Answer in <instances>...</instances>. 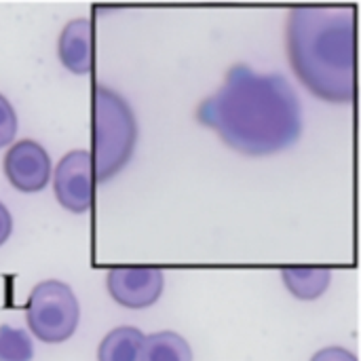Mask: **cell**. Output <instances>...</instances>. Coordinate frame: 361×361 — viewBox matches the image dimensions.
<instances>
[{
    "label": "cell",
    "instance_id": "6da1fadb",
    "mask_svg": "<svg viewBox=\"0 0 361 361\" xmlns=\"http://www.w3.org/2000/svg\"><path fill=\"white\" fill-rule=\"evenodd\" d=\"M197 121L222 144L243 157H273L298 144L302 106L292 82L281 74L256 72L237 63L220 89L201 102Z\"/></svg>",
    "mask_w": 361,
    "mask_h": 361
},
{
    "label": "cell",
    "instance_id": "7a4b0ae2",
    "mask_svg": "<svg viewBox=\"0 0 361 361\" xmlns=\"http://www.w3.org/2000/svg\"><path fill=\"white\" fill-rule=\"evenodd\" d=\"M286 51L292 72L311 95L334 106H349L355 102V6H294L286 21Z\"/></svg>",
    "mask_w": 361,
    "mask_h": 361
},
{
    "label": "cell",
    "instance_id": "3957f363",
    "mask_svg": "<svg viewBox=\"0 0 361 361\" xmlns=\"http://www.w3.org/2000/svg\"><path fill=\"white\" fill-rule=\"evenodd\" d=\"M137 144V121L129 102L106 85L91 91V157L95 180L108 182L131 161Z\"/></svg>",
    "mask_w": 361,
    "mask_h": 361
},
{
    "label": "cell",
    "instance_id": "277c9868",
    "mask_svg": "<svg viewBox=\"0 0 361 361\" xmlns=\"http://www.w3.org/2000/svg\"><path fill=\"white\" fill-rule=\"evenodd\" d=\"M25 322L34 338L47 345H59L76 332L80 305L68 283L47 279L32 288L25 305Z\"/></svg>",
    "mask_w": 361,
    "mask_h": 361
},
{
    "label": "cell",
    "instance_id": "5b68a950",
    "mask_svg": "<svg viewBox=\"0 0 361 361\" xmlns=\"http://www.w3.org/2000/svg\"><path fill=\"white\" fill-rule=\"evenodd\" d=\"M95 182V167L89 150L66 152L53 169L55 199L72 214H85L93 207Z\"/></svg>",
    "mask_w": 361,
    "mask_h": 361
},
{
    "label": "cell",
    "instance_id": "8992f818",
    "mask_svg": "<svg viewBox=\"0 0 361 361\" xmlns=\"http://www.w3.org/2000/svg\"><path fill=\"white\" fill-rule=\"evenodd\" d=\"M2 171L15 190L32 195L49 186L53 176V163L40 142L25 137L8 146L2 159Z\"/></svg>",
    "mask_w": 361,
    "mask_h": 361
},
{
    "label": "cell",
    "instance_id": "52a82bcc",
    "mask_svg": "<svg viewBox=\"0 0 361 361\" xmlns=\"http://www.w3.org/2000/svg\"><path fill=\"white\" fill-rule=\"evenodd\" d=\"M106 288L121 307L148 309L161 298L165 275L159 267H114L106 275Z\"/></svg>",
    "mask_w": 361,
    "mask_h": 361
},
{
    "label": "cell",
    "instance_id": "ba28073f",
    "mask_svg": "<svg viewBox=\"0 0 361 361\" xmlns=\"http://www.w3.org/2000/svg\"><path fill=\"white\" fill-rule=\"evenodd\" d=\"M57 55L61 66L78 76L91 74L95 66L93 23L89 17H76L68 21L57 40Z\"/></svg>",
    "mask_w": 361,
    "mask_h": 361
},
{
    "label": "cell",
    "instance_id": "9c48e42d",
    "mask_svg": "<svg viewBox=\"0 0 361 361\" xmlns=\"http://www.w3.org/2000/svg\"><path fill=\"white\" fill-rule=\"evenodd\" d=\"M281 281L298 300H317L332 283V271L326 267H283Z\"/></svg>",
    "mask_w": 361,
    "mask_h": 361
},
{
    "label": "cell",
    "instance_id": "30bf717a",
    "mask_svg": "<svg viewBox=\"0 0 361 361\" xmlns=\"http://www.w3.org/2000/svg\"><path fill=\"white\" fill-rule=\"evenodd\" d=\"M146 334L133 326H118L108 332L99 347L97 361H144Z\"/></svg>",
    "mask_w": 361,
    "mask_h": 361
},
{
    "label": "cell",
    "instance_id": "8fae6325",
    "mask_svg": "<svg viewBox=\"0 0 361 361\" xmlns=\"http://www.w3.org/2000/svg\"><path fill=\"white\" fill-rule=\"evenodd\" d=\"M144 361H192V349L178 332L163 330L146 336Z\"/></svg>",
    "mask_w": 361,
    "mask_h": 361
},
{
    "label": "cell",
    "instance_id": "7c38bea8",
    "mask_svg": "<svg viewBox=\"0 0 361 361\" xmlns=\"http://www.w3.org/2000/svg\"><path fill=\"white\" fill-rule=\"evenodd\" d=\"M34 343L21 328L0 326V361H32Z\"/></svg>",
    "mask_w": 361,
    "mask_h": 361
},
{
    "label": "cell",
    "instance_id": "4fadbf2b",
    "mask_svg": "<svg viewBox=\"0 0 361 361\" xmlns=\"http://www.w3.org/2000/svg\"><path fill=\"white\" fill-rule=\"evenodd\" d=\"M17 112L13 108V104L0 93V148L11 146L17 137Z\"/></svg>",
    "mask_w": 361,
    "mask_h": 361
},
{
    "label": "cell",
    "instance_id": "5bb4252c",
    "mask_svg": "<svg viewBox=\"0 0 361 361\" xmlns=\"http://www.w3.org/2000/svg\"><path fill=\"white\" fill-rule=\"evenodd\" d=\"M311 361H357V357L345 347H326V349L317 351L311 357Z\"/></svg>",
    "mask_w": 361,
    "mask_h": 361
},
{
    "label": "cell",
    "instance_id": "9a60e30c",
    "mask_svg": "<svg viewBox=\"0 0 361 361\" xmlns=\"http://www.w3.org/2000/svg\"><path fill=\"white\" fill-rule=\"evenodd\" d=\"M11 233H13V216L8 207L0 201V247L8 241Z\"/></svg>",
    "mask_w": 361,
    "mask_h": 361
}]
</instances>
